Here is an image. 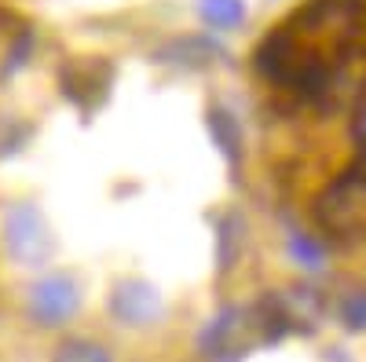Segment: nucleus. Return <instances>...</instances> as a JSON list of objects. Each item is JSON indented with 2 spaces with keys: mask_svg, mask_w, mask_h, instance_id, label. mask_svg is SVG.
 <instances>
[{
  "mask_svg": "<svg viewBox=\"0 0 366 362\" xmlns=\"http://www.w3.org/2000/svg\"><path fill=\"white\" fill-rule=\"evenodd\" d=\"M0 238H4V249L19 267H41L51 256V231L37 205H11L4 213V223H0Z\"/></svg>",
  "mask_w": 366,
  "mask_h": 362,
  "instance_id": "f257e3e1",
  "label": "nucleus"
},
{
  "mask_svg": "<svg viewBox=\"0 0 366 362\" xmlns=\"http://www.w3.org/2000/svg\"><path fill=\"white\" fill-rule=\"evenodd\" d=\"M81 311V289L70 275H44L29 289V315L41 326H66Z\"/></svg>",
  "mask_w": 366,
  "mask_h": 362,
  "instance_id": "f03ea898",
  "label": "nucleus"
},
{
  "mask_svg": "<svg viewBox=\"0 0 366 362\" xmlns=\"http://www.w3.org/2000/svg\"><path fill=\"white\" fill-rule=\"evenodd\" d=\"M107 308H110V315H114L117 322H125V326H132V329L154 326V322H162V315H165L162 293L150 286V282H139V278L117 282Z\"/></svg>",
  "mask_w": 366,
  "mask_h": 362,
  "instance_id": "7ed1b4c3",
  "label": "nucleus"
},
{
  "mask_svg": "<svg viewBox=\"0 0 366 362\" xmlns=\"http://www.w3.org/2000/svg\"><path fill=\"white\" fill-rule=\"evenodd\" d=\"M55 362H114L110 358V351L103 348V344H96V341H63L59 344V351H55Z\"/></svg>",
  "mask_w": 366,
  "mask_h": 362,
  "instance_id": "20e7f679",
  "label": "nucleus"
},
{
  "mask_svg": "<svg viewBox=\"0 0 366 362\" xmlns=\"http://www.w3.org/2000/svg\"><path fill=\"white\" fill-rule=\"evenodd\" d=\"M202 15L212 26H234L242 19V4L238 0H202Z\"/></svg>",
  "mask_w": 366,
  "mask_h": 362,
  "instance_id": "39448f33",
  "label": "nucleus"
},
{
  "mask_svg": "<svg viewBox=\"0 0 366 362\" xmlns=\"http://www.w3.org/2000/svg\"><path fill=\"white\" fill-rule=\"evenodd\" d=\"M341 322L348 329H366V293L345 300V304H341Z\"/></svg>",
  "mask_w": 366,
  "mask_h": 362,
  "instance_id": "423d86ee",
  "label": "nucleus"
}]
</instances>
